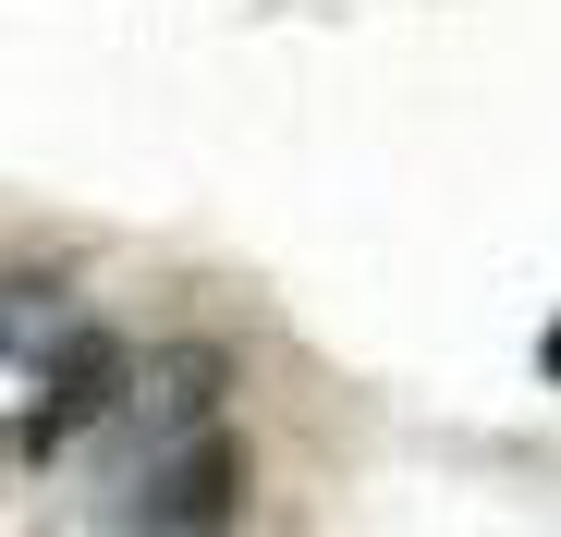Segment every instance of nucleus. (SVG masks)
Segmentation results:
<instances>
[{"mask_svg": "<svg viewBox=\"0 0 561 537\" xmlns=\"http://www.w3.org/2000/svg\"><path fill=\"white\" fill-rule=\"evenodd\" d=\"M232 513H244V439L208 427L183 465H159V477L123 501V537H220Z\"/></svg>", "mask_w": 561, "mask_h": 537, "instance_id": "obj_3", "label": "nucleus"}, {"mask_svg": "<svg viewBox=\"0 0 561 537\" xmlns=\"http://www.w3.org/2000/svg\"><path fill=\"white\" fill-rule=\"evenodd\" d=\"M123 391H135V354H123L111 330H61V342H49V367H37L25 403H13V465L73 453L99 415H123Z\"/></svg>", "mask_w": 561, "mask_h": 537, "instance_id": "obj_2", "label": "nucleus"}, {"mask_svg": "<svg viewBox=\"0 0 561 537\" xmlns=\"http://www.w3.org/2000/svg\"><path fill=\"white\" fill-rule=\"evenodd\" d=\"M220 354L208 342H171V354H147V367H135V391H123V489H111V513L159 477V465H183V453H196V439L220 427Z\"/></svg>", "mask_w": 561, "mask_h": 537, "instance_id": "obj_1", "label": "nucleus"}, {"mask_svg": "<svg viewBox=\"0 0 561 537\" xmlns=\"http://www.w3.org/2000/svg\"><path fill=\"white\" fill-rule=\"evenodd\" d=\"M549 379H561V342H549Z\"/></svg>", "mask_w": 561, "mask_h": 537, "instance_id": "obj_4", "label": "nucleus"}]
</instances>
